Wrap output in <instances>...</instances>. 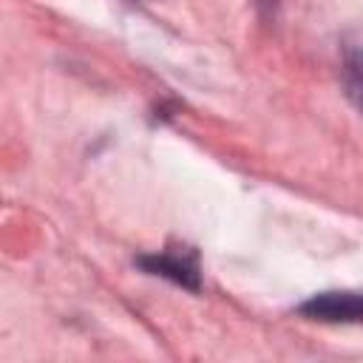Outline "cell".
<instances>
[{
	"mask_svg": "<svg viewBox=\"0 0 363 363\" xmlns=\"http://www.w3.org/2000/svg\"><path fill=\"white\" fill-rule=\"evenodd\" d=\"M139 264L150 272V275H162L170 278L179 286L187 289H199L201 286V267H199V255L190 247H167L162 252L153 255H142Z\"/></svg>",
	"mask_w": 363,
	"mask_h": 363,
	"instance_id": "cell-1",
	"label": "cell"
},
{
	"mask_svg": "<svg viewBox=\"0 0 363 363\" xmlns=\"http://www.w3.org/2000/svg\"><path fill=\"white\" fill-rule=\"evenodd\" d=\"M298 312L326 323H357L363 320V292H352V289L318 292L309 301H303Z\"/></svg>",
	"mask_w": 363,
	"mask_h": 363,
	"instance_id": "cell-2",
	"label": "cell"
},
{
	"mask_svg": "<svg viewBox=\"0 0 363 363\" xmlns=\"http://www.w3.org/2000/svg\"><path fill=\"white\" fill-rule=\"evenodd\" d=\"M343 77H346V91H349V99L357 105V111H363V45L349 51L346 57V68H343Z\"/></svg>",
	"mask_w": 363,
	"mask_h": 363,
	"instance_id": "cell-3",
	"label": "cell"
}]
</instances>
